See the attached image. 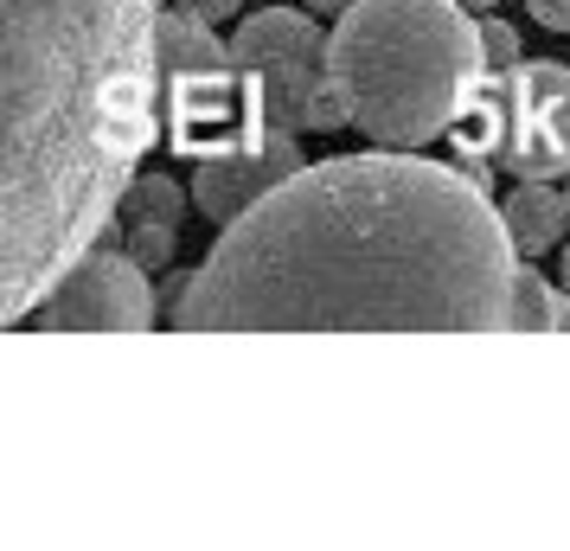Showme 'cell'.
<instances>
[{"label":"cell","instance_id":"1","mask_svg":"<svg viewBox=\"0 0 570 551\" xmlns=\"http://www.w3.org/2000/svg\"><path fill=\"white\" fill-rule=\"evenodd\" d=\"M519 244L488 186L411 148L308 160L174 295L180 334H513Z\"/></svg>","mask_w":570,"mask_h":551},{"label":"cell","instance_id":"2","mask_svg":"<svg viewBox=\"0 0 570 551\" xmlns=\"http://www.w3.org/2000/svg\"><path fill=\"white\" fill-rule=\"evenodd\" d=\"M0 321L122 218L167 129L160 0H0Z\"/></svg>","mask_w":570,"mask_h":551},{"label":"cell","instance_id":"3","mask_svg":"<svg viewBox=\"0 0 570 551\" xmlns=\"http://www.w3.org/2000/svg\"><path fill=\"white\" fill-rule=\"evenodd\" d=\"M481 78V13L462 0H353L327 32V90L372 148H430Z\"/></svg>","mask_w":570,"mask_h":551},{"label":"cell","instance_id":"4","mask_svg":"<svg viewBox=\"0 0 570 551\" xmlns=\"http://www.w3.org/2000/svg\"><path fill=\"white\" fill-rule=\"evenodd\" d=\"M455 167L493 186V167L519 180H570V65L532 58L481 78L462 122L449 129Z\"/></svg>","mask_w":570,"mask_h":551},{"label":"cell","instance_id":"5","mask_svg":"<svg viewBox=\"0 0 570 551\" xmlns=\"http://www.w3.org/2000/svg\"><path fill=\"white\" fill-rule=\"evenodd\" d=\"M232 65H244L263 83V104L276 116V129L295 135L346 129V109L327 90V32L314 27L308 13H288V7L250 13L232 32Z\"/></svg>","mask_w":570,"mask_h":551},{"label":"cell","instance_id":"6","mask_svg":"<svg viewBox=\"0 0 570 551\" xmlns=\"http://www.w3.org/2000/svg\"><path fill=\"white\" fill-rule=\"evenodd\" d=\"M269 135H276V116L263 104V83L244 65L167 78V141L180 160H193V167L232 160L263 148Z\"/></svg>","mask_w":570,"mask_h":551},{"label":"cell","instance_id":"7","mask_svg":"<svg viewBox=\"0 0 570 551\" xmlns=\"http://www.w3.org/2000/svg\"><path fill=\"white\" fill-rule=\"evenodd\" d=\"M141 269L148 263L129 244H90L52 283V295L32 308L27 327H39V334H148L155 289Z\"/></svg>","mask_w":570,"mask_h":551},{"label":"cell","instance_id":"8","mask_svg":"<svg viewBox=\"0 0 570 551\" xmlns=\"http://www.w3.org/2000/svg\"><path fill=\"white\" fill-rule=\"evenodd\" d=\"M302 167H308V160L295 148V129H276L263 148H250V155L206 160V167L193 174V206L206 211V218H218V225H232V218H244L263 193H276V186H283L288 174H302Z\"/></svg>","mask_w":570,"mask_h":551},{"label":"cell","instance_id":"9","mask_svg":"<svg viewBox=\"0 0 570 551\" xmlns=\"http://www.w3.org/2000/svg\"><path fill=\"white\" fill-rule=\"evenodd\" d=\"M500 211H507V232H513L519 257H544V250L564 237L570 199H564V186L551 193V180H519L513 193L500 199Z\"/></svg>","mask_w":570,"mask_h":551},{"label":"cell","instance_id":"10","mask_svg":"<svg viewBox=\"0 0 570 551\" xmlns=\"http://www.w3.org/2000/svg\"><path fill=\"white\" fill-rule=\"evenodd\" d=\"M160 65H167V78H186V71H218V65H232V46H218V32L212 20H199L193 7H160Z\"/></svg>","mask_w":570,"mask_h":551},{"label":"cell","instance_id":"11","mask_svg":"<svg viewBox=\"0 0 570 551\" xmlns=\"http://www.w3.org/2000/svg\"><path fill=\"white\" fill-rule=\"evenodd\" d=\"M180 211H186V193L167 174H135L129 199H122L129 225H180Z\"/></svg>","mask_w":570,"mask_h":551},{"label":"cell","instance_id":"12","mask_svg":"<svg viewBox=\"0 0 570 551\" xmlns=\"http://www.w3.org/2000/svg\"><path fill=\"white\" fill-rule=\"evenodd\" d=\"M551 302H558V289H544L539 269L519 263V276H513V334H551Z\"/></svg>","mask_w":570,"mask_h":551},{"label":"cell","instance_id":"13","mask_svg":"<svg viewBox=\"0 0 570 551\" xmlns=\"http://www.w3.org/2000/svg\"><path fill=\"white\" fill-rule=\"evenodd\" d=\"M174 237H180V225H129L122 244H129L148 269H160V263H174Z\"/></svg>","mask_w":570,"mask_h":551},{"label":"cell","instance_id":"14","mask_svg":"<svg viewBox=\"0 0 570 551\" xmlns=\"http://www.w3.org/2000/svg\"><path fill=\"white\" fill-rule=\"evenodd\" d=\"M481 46H488V71L493 78L519 65V32L507 27V20H493V13H481Z\"/></svg>","mask_w":570,"mask_h":551},{"label":"cell","instance_id":"15","mask_svg":"<svg viewBox=\"0 0 570 551\" xmlns=\"http://www.w3.org/2000/svg\"><path fill=\"white\" fill-rule=\"evenodd\" d=\"M525 7H532V20H539V27L570 32V0H525Z\"/></svg>","mask_w":570,"mask_h":551},{"label":"cell","instance_id":"16","mask_svg":"<svg viewBox=\"0 0 570 551\" xmlns=\"http://www.w3.org/2000/svg\"><path fill=\"white\" fill-rule=\"evenodd\" d=\"M180 7H193L199 20H212V27H218V20H232V13L244 7V0H180Z\"/></svg>","mask_w":570,"mask_h":551},{"label":"cell","instance_id":"17","mask_svg":"<svg viewBox=\"0 0 570 551\" xmlns=\"http://www.w3.org/2000/svg\"><path fill=\"white\" fill-rule=\"evenodd\" d=\"M551 334H570V289H558V302H551Z\"/></svg>","mask_w":570,"mask_h":551},{"label":"cell","instance_id":"18","mask_svg":"<svg viewBox=\"0 0 570 551\" xmlns=\"http://www.w3.org/2000/svg\"><path fill=\"white\" fill-rule=\"evenodd\" d=\"M308 7H321V13H346L353 0H308Z\"/></svg>","mask_w":570,"mask_h":551},{"label":"cell","instance_id":"19","mask_svg":"<svg viewBox=\"0 0 570 551\" xmlns=\"http://www.w3.org/2000/svg\"><path fill=\"white\" fill-rule=\"evenodd\" d=\"M468 13H493V0H462Z\"/></svg>","mask_w":570,"mask_h":551},{"label":"cell","instance_id":"20","mask_svg":"<svg viewBox=\"0 0 570 551\" xmlns=\"http://www.w3.org/2000/svg\"><path fill=\"white\" fill-rule=\"evenodd\" d=\"M558 269H564V289H570V244H564V263H558Z\"/></svg>","mask_w":570,"mask_h":551},{"label":"cell","instance_id":"21","mask_svg":"<svg viewBox=\"0 0 570 551\" xmlns=\"http://www.w3.org/2000/svg\"><path fill=\"white\" fill-rule=\"evenodd\" d=\"M564 199H570V180H564Z\"/></svg>","mask_w":570,"mask_h":551}]
</instances>
